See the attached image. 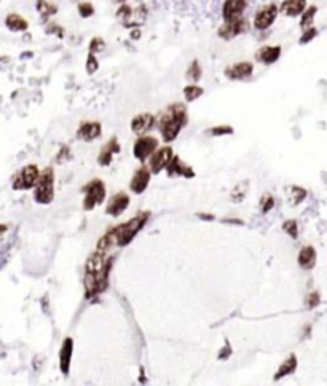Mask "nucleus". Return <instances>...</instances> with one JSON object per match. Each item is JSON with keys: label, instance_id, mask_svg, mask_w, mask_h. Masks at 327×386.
<instances>
[{"label": "nucleus", "instance_id": "nucleus-1", "mask_svg": "<svg viewBox=\"0 0 327 386\" xmlns=\"http://www.w3.org/2000/svg\"><path fill=\"white\" fill-rule=\"evenodd\" d=\"M115 257H108L102 252H93L85 263V297L88 300L98 297L108 287V274H111Z\"/></svg>", "mask_w": 327, "mask_h": 386}, {"label": "nucleus", "instance_id": "nucleus-2", "mask_svg": "<svg viewBox=\"0 0 327 386\" xmlns=\"http://www.w3.org/2000/svg\"><path fill=\"white\" fill-rule=\"evenodd\" d=\"M150 212L149 211H141L138 215L131 217V219L125 224H120L117 227L108 228V230L99 238L98 244H96V251L102 252V254H108L115 246L123 247L128 246L134 236L142 230L144 225L149 222Z\"/></svg>", "mask_w": 327, "mask_h": 386}, {"label": "nucleus", "instance_id": "nucleus-3", "mask_svg": "<svg viewBox=\"0 0 327 386\" xmlns=\"http://www.w3.org/2000/svg\"><path fill=\"white\" fill-rule=\"evenodd\" d=\"M155 122L158 123V129L163 136L165 142H173L177 139L180 134V131L184 129L188 123V114L187 107L182 102H174L171 105H168L165 108V112L158 117V120L155 118Z\"/></svg>", "mask_w": 327, "mask_h": 386}, {"label": "nucleus", "instance_id": "nucleus-4", "mask_svg": "<svg viewBox=\"0 0 327 386\" xmlns=\"http://www.w3.org/2000/svg\"><path fill=\"white\" fill-rule=\"evenodd\" d=\"M34 188V201L39 204H50L54 200V171L46 166L40 171Z\"/></svg>", "mask_w": 327, "mask_h": 386}, {"label": "nucleus", "instance_id": "nucleus-5", "mask_svg": "<svg viewBox=\"0 0 327 386\" xmlns=\"http://www.w3.org/2000/svg\"><path fill=\"white\" fill-rule=\"evenodd\" d=\"M83 191V209L85 211H93L96 206H99L101 203L105 200V184L101 179H91L88 184L81 187Z\"/></svg>", "mask_w": 327, "mask_h": 386}, {"label": "nucleus", "instance_id": "nucleus-6", "mask_svg": "<svg viewBox=\"0 0 327 386\" xmlns=\"http://www.w3.org/2000/svg\"><path fill=\"white\" fill-rule=\"evenodd\" d=\"M40 174V170L37 164H26L24 168L13 176V180H11V187L16 191L21 190H29L35 185Z\"/></svg>", "mask_w": 327, "mask_h": 386}, {"label": "nucleus", "instance_id": "nucleus-7", "mask_svg": "<svg viewBox=\"0 0 327 386\" xmlns=\"http://www.w3.org/2000/svg\"><path fill=\"white\" fill-rule=\"evenodd\" d=\"M248 29H249V21L244 16H239L235 19L225 21L219 27V31H217V35L224 40H232V39L238 37V35L244 34Z\"/></svg>", "mask_w": 327, "mask_h": 386}, {"label": "nucleus", "instance_id": "nucleus-8", "mask_svg": "<svg viewBox=\"0 0 327 386\" xmlns=\"http://www.w3.org/2000/svg\"><path fill=\"white\" fill-rule=\"evenodd\" d=\"M158 146H160V142L156 137L141 134V137H138L134 146H132V155H134V158L139 160L141 163H145Z\"/></svg>", "mask_w": 327, "mask_h": 386}, {"label": "nucleus", "instance_id": "nucleus-9", "mask_svg": "<svg viewBox=\"0 0 327 386\" xmlns=\"http://www.w3.org/2000/svg\"><path fill=\"white\" fill-rule=\"evenodd\" d=\"M173 155H174V152H173V149L169 147V146H165V147H161V149H158L156 147L155 150H153V153L149 156V170H150V173L152 174H158V173H161L165 168H166V164L169 163V160L173 158Z\"/></svg>", "mask_w": 327, "mask_h": 386}, {"label": "nucleus", "instance_id": "nucleus-10", "mask_svg": "<svg viewBox=\"0 0 327 386\" xmlns=\"http://www.w3.org/2000/svg\"><path fill=\"white\" fill-rule=\"evenodd\" d=\"M276 16H278V7L275 4H268V5H265L257 10L252 24L257 31H265L275 22Z\"/></svg>", "mask_w": 327, "mask_h": 386}, {"label": "nucleus", "instance_id": "nucleus-11", "mask_svg": "<svg viewBox=\"0 0 327 386\" xmlns=\"http://www.w3.org/2000/svg\"><path fill=\"white\" fill-rule=\"evenodd\" d=\"M150 179H152V173L149 170V166L141 164L139 170H136L134 174H132V177H131V182H129L131 191L136 193V195H142V193L145 191V188L149 187Z\"/></svg>", "mask_w": 327, "mask_h": 386}, {"label": "nucleus", "instance_id": "nucleus-12", "mask_svg": "<svg viewBox=\"0 0 327 386\" xmlns=\"http://www.w3.org/2000/svg\"><path fill=\"white\" fill-rule=\"evenodd\" d=\"M165 171H166L168 177H185V179L195 177V171H193V168L190 164L184 163L177 155H173V158L169 160V163L166 164Z\"/></svg>", "mask_w": 327, "mask_h": 386}, {"label": "nucleus", "instance_id": "nucleus-13", "mask_svg": "<svg viewBox=\"0 0 327 386\" xmlns=\"http://www.w3.org/2000/svg\"><path fill=\"white\" fill-rule=\"evenodd\" d=\"M128 206H129V195L126 191L120 190L111 200H108L107 206H105V214L112 215V217H118L128 209Z\"/></svg>", "mask_w": 327, "mask_h": 386}, {"label": "nucleus", "instance_id": "nucleus-14", "mask_svg": "<svg viewBox=\"0 0 327 386\" xmlns=\"http://www.w3.org/2000/svg\"><path fill=\"white\" fill-rule=\"evenodd\" d=\"M120 152H122V147H120L118 137L114 136L101 147V152H99V156H98V163L101 166H111V163L114 161V156L118 155Z\"/></svg>", "mask_w": 327, "mask_h": 386}, {"label": "nucleus", "instance_id": "nucleus-15", "mask_svg": "<svg viewBox=\"0 0 327 386\" xmlns=\"http://www.w3.org/2000/svg\"><path fill=\"white\" fill-rule=\"evenodd\" d=\"M102 125L99 122H81L77 129V139L83 142H93L94 139L101 137Z\"/></svg>", "mask_w": 327, "mask_h": 386}, {"label": "nucleus", "instance_id": "nucleus-16", "mask_svg": "<svg viewBox=\"0 0 327 386\" xmlns=\"http://www.w3.org/2000/svg\"><path fill=\"white\" fill-rule=\"evenodd\" d=\"M254 72V64L249 61H241V63H235L232 66H228L225 69V77L230 80H246L252 75Z\"/></svg>", "mask_w": 327, "mask_h": 386}, {"label": "nucleus", "instance_id": "nucleus-17", "mask_svg": "<svg viewBox=\"0 0 327 386\" xmlns=\"http://www.w3.org/2000/svg\"><path fill=\"white\" fill-rule=\"evenodd\" d=\"M249 0H225L222 5V18L224 21H230L243 16L244 10L248 8Z\"/></svg>", "mask_w": 327, "mask_h": 386}, {"label": "nucleus", "instance_id": "nucleus-18", "mask_svg": "<svg viewBox=\"0 0 327 386\" xmlns=\"http://www.w3.org/2000/svg\"><path fill=\"white\" fill-rule=\"evenodd\" d=\"M72 354H74V340H72L70 337H66L61 349H59V369H61L64 377L69 375L70 364H72Z\"/></svg>", "mask_w": 327, "mask_h": 386}, {"label": "nucleus", "instance_id": "nucleus-19", "mask_svg": "<svg viewBox=\"0 0 327 386\" xmlns=\"http://www.w3.org/2000/svg\"><path fill=\"white\" fill-rule=\"evenodd\" d=\"M155 125V115L152 114H139L131 120V131L136 134H145Z\"/></svg>", "mask_w": 327, "mask_h": 386}, {"label": "nucleus", "instance_id": "nucleus-20", "mask_svg": "<svg viewBox=\"0 0 327 386\" xmlns=\"http://www.w3.org/2000/svg\"><path fill=\"white\" fill-rule=\"evenodd\" d=\"M280 58H281V46L280 45H276V46H271V45L262 46V48H259L257 53H256L257 61L262 63V64H266V66L275 64Z\"/></svg>", "mask_w": 327, "mask_h": 386}, {"label": "nucleus", "instance_id": "nucleus-21", "mask_svg": "<svg viewBox=\"0 0 327 386\" xmlns=\"http://www.w3.org/2000/svg\"><path fill=\"white\" fill-rule=\"evenodd\" d=\"M297 262H298V267L304 268V270L314 268V265H316V249H314L313 246L302 247L300 252H298Z\"/></svg>", "mask_w": 327, "mask_h": 386}, {"label": "nucleus", "instance_id": "nucleus-22", "mask_svg": "<svg viewBox=\"0 0 327 386\" xmlns=\"http://www.w3.org/2000/svg\"><path fill=\"white\" fill-rule=\"evenodd\" d=\"M297 366H298L297 356L295 354H289V357H286V361L280 366V369H278L276 373L273 375V381H280V380H283L287 375H292V373L295 372V369H297Z\"/></svg>", "mask_w": 327, "mask_h": 386}, {"label": "nucleus", "instance_id": "nucleus-23", "mask_svg": "<svg viewBox=\"0 0 327 386\" xmlns=\"http://www.w3.org/2000/svg\"><path fill=\"white\" fill-rule=\"evenodd\" d=\"M305 8H307V0H283L281 4L283 15L290 16V18L300 16Z\"/></svg>", "mask_w": 327, "mask_h": 386}, {"label": "nucleus", "instance_id": "nucleus-24", "mask_svg": "<svg viewBox=\"0 0 327 386\" xmlns=\"http://www.w3.org/2000/svg\"><path fill=\"white\" fill-rule=\"evenodd\" d=\"M5 26L11 32H24V31H28L29 22L24 19L22 16H19L18 13H10L5 18Z\"/></svg>", "mask_w": 327, "mask_h": 386}, {"label": "nucleus", "instance_id": "nucleus-25", "mask_svg": "<svg viewBox=\"0 0 327 386\" xmlns=\"http://www.w3.org/2000/svg\"><path fill=\"white\" fill-rule=\"evenodd\" d=\"M308 195V191L304 188V187H298V185H290L287 188V197H289V201L292 206H297V204H300L302 201H304Z\"/></svg>", "mask_w": 327, "mask_h": 386}, {"label": "nucleus", "instance_id": "nucleus-26", "mask_svg": "<svg viewBox=\"0 0 327 386\" xmlns=\"http://www.w3.org/2000/svg\"><path fill=\"white\" fill-rule=\"evenodd\" d=\"M37 11L40 13V16L45 19V18L54 16L58 13V7L51 2H48V0H37Z\"/></svg>", "mask_w": 327, "mask_h": 386}, {"label": "nucleus", "instance_id": "nucleus-27", "mask_svg": "<svg viewBox=\"0 0 327 386\" xmlns=\"http://www.w3.org/2000/svg\"><path fill=\"white\" fill-rule=\"evenodd\" d=\"M201 75H203L201 64H200L198 59H193L192 64H190V67L187 69L185 77H187L192 83H197V81H200V80H201Z\"/></svg>", "mask_w": 327, "mask_h": 386}, {"label": "nucleus", "instance_id": "nucleus-28", "mask_svg": "<svg viewBox=\"0 0 327 386\" xmlns=\"http://www.w3.org/2000/svg\"><path fill=\"white\" fill-rule=\"evenodd\" d=\"M316 13H318V7L316 5H311V7L305 8L304 13H302L300 27H304V29L310 27L311 24H313V21H314V16H316Z\"/></svg>", "mask_w": 327, "mask_h": 386}, {"label": "nucleus", "instance_id": "nucleus-29", "mask_svg": "<svg viewBox=\"0 0 327 386\" xmlns=\"http://www.w3.org/2000/svg\"><path fill=\"white\" fill-rule=\"evenodd\" d=\"M203 93H204V90L201 87L195 85V83H192V85L184 88V98H185L187 102H193L195 99H198L200 96H203Z\"/></svg>", "mask_w": 327, "mask_h": 386}, {"label": "nucleus", "instance_id": "nucleus-30", "mask_svg": "<svg viewBox=\"0 0 327 386\" xmlns=\"http://www.w3.org/2000/svg\"><path fill=\"white\" fill-rule=\"evenodd\" d=\"M248 185H249V182H248V180H244V182L238 184L232 190V201L233 203H241V201L246 198V195H248Z\"/></svg>", "mask_w": 327, "mask_h": 386}, {"label": "nucleus", "instance_id": "nucleus-31", "mask_svg": "<svg viewBox=\"0 0 327 386\" xmlns=\"http://www.w3.org/2000/svg\"><path fill=\"white\" fill-rule=\"evenodd\" d=\"M117 16L118 19L123 22V26L129 29V24H131V18H132V8L126 4H122V7L118 8L117 11Z\"/></svg>", "mask_w": 327, "mask_h": 386}, {"label": "nucleus", "instance_id": "nucleus-32", "mask_svg": "<svg viewBox=\"0 0 327 386\" xmlns=\"http://www.w3.org/2000/svg\"><path fill=\"white\" fill-rule=\"evenodd\" d=\"M283 230L286 235H289L292 239L298 238V222L295 219H289L283 224Z\"/></svg>", "mask_w": 327, "mask_h": 386}, {"label": "nucleus", "instance_id": "nucleus-33", "mask_svg": "<svg viewBox=\"0 0 327 386\" xmlns=\"http://www.w3.org/2000/svg\"><path fill=\"white\" fill-rule=\"evenodd\" d=\"M233 128L230 125H219V126H214L211 129H208V134L214 136V137H219V136H228V134H233Z\"/></svg>", "mask_w": 327, "mask_h": 386}, {"label": "nucleus", "instance_id": "nucleus-34", "mask_svg": "<svg viewBox=\"0 0 327 386\" xmlns=\"http://www.w3.org/2000/svg\"><path fill=\"white\" fill-rule=\"evenodd\" d=\"M275 208V198L271 193H265V195L260 198V211L263 214H268L271 209Z\"/></svg>", "mask_w": 327, "mask_h": 386}, {"label": "nucleus", "instance_id": "nucleus-35", "mask_svg": "<svg viewBox=\"0 0 327 386\" xmlns=\"http://www.w3.org/2000/svg\"><path fill=\"white\" fill-rule=\"evenodd\" d=\"M319 304H321V294H319L318 291L310 292V294L307 295V298H305V305H307L308 310H313V308L319 307Z\"/></svg>", "mask_w": 327, "mask_h": 386}, {"label": "nucleus", "instance_id": "nucleus-36", "mask_svg": "<svg viewBox=\"0 0 327 386\" xmlns=\"http://www.w3.org/2000/svg\"><path fill=\"white\" fill-rule=\"evenodd\" d=\"M90 53L96 54V53H101L105 50V42L101 39V37H93L91 42H90V46H88Z\"/></svg>", "mask_w": 327, "mask_h": 386}, {"label": "nucleus", "instance_id": "nucleus-37", "mask_svg": "<svg viewBox=\"0 0 327 386\" xmlns=\"http://www.w3.org/2000/svg\"><path fill=\"white\" fill-rule=\"evenodd\" d=\"M316 35H318V29L313 27V26H310V27L305 29L304 34H302V37H300L298 43H300V45H307V43H310L311 40H314V37H316Z\"/></svg>", "mask_w": 327, "mask_h": 386}, {"label": "nucleus", "instance_id": "nucleus-38", "mask_svg": "<svg viewBox=\"0 0 327 386\" xmlns=\"http://www.w3.org/2000/svg\"><path fill=\"white\" fill-rule=\"evenodd\" d=\"M77 10H78V15L81 18H91L94 15V7L90 2H80Z\"/></svg>", "mask_w": 327, "mask_h": 386}, {"label": "nucleus", "instance_id": "nucleus-39", "mask_svg": "<svg viewBox=\"0 0 327 386\" xmlns=\"http://www.w3.org/2000/svg\"><path fill=\"white\" fill-rule=\"evenodd\" d=\"M85 67H87V72H88L90 75H93L94 72H98V69H99V63H98V58H96L93 53H88L87 64H85Z\"/></svg>", "mask_w": 327, "mask_h": 386}, {"label": "nucleus", "instance_id": "nucleus-40", "mask_svg": "<svg viewBox=\"0 0 327 386\" xmlns=\"http://www.w3.org/2000/svg\"><path fill=\"white\" fill-rule=\"evenodd\" d=\"M46 34H54V35H58L59 39H63L64 37V29L59 26V24H56V22H50L46 26Z\"/></svg>", "mask_w": 327, "mask_h": 386}, {"label": "nucleus", "instance_id": "nucleus-41", "mask_svg": "<svg viewBox=\"0 0 327 386\" xmlns=\"http://www.w3.org/2000/svg\"><path fill=\"white\" fill-rule=\"evenodd\" d=\"M64 160H70V152H69L67 146H63L61 153H58V156H56V161H59V163H63Z\"/></svg>", "mask_w": 327, "mask_h": 386}, {"label": "nucleus", "instance_id": "nucleus-42", "mask_svg": "<svg viewBox=\"0 0 327 386\" xmlns=\"http://www.w3.org/2000/svg\"><path fill=\"white\" fill-rule=\"evenodd\" d=\"M230 354H232V346H230V343L227 342V343H225V346L221 349V353H219V359H221V361L228 359V357H230Z\"/></svg>", "mask_w": 327, "mask_h": 386}, {"label": "nucleus", "instance_id": "nucleus-43", "mask_svg": "<svg viewBox=\"0 0 327 386\" xmlns=\"http://www.w3.org/2000/svg\"><path fill=\"white\" fill-rule=\"evenodd\" d=\"M198 215V219H201V220H208V222H212L214 219H215V217L212 215V214H197Z\"/></svg>", "mask_w": 327, "mask_h": 386}, {"label": "nucleus", "instance_id": "nucleus-44", "mask_svg": "<svg viewBox=\"0 0 327 386\" xmlns=\"http://www.w3.org/2000/svg\"><path fill=\"white\" fill-rule=\"evenodd\" d=\"M222 222H225V224H238V225H244V222H243V220H239V219H222Z\"/></svg>", "mask_w": 327, "mask_h": 386}, {"label": "nucleus", "instance_id": "nucleus-45", "mask_svg": "<svg viewBox=\"0 0 327 386\" xmlns=\"http://www.w3.org/2000/svg\"><path fill=\"white\" fill-rule=\"evenodd\" d=\"M139 37H141V31L132 27V31H131V39H132V40H138Z\"/></svg>", "mask_w": 327, "mask_h": 386}, {"label": "nucleus", "instance_id": "nucleus-46", "mask_svg": "<svg viewBox=\"0 0 327 386\" xmlns=\"http://www.w3.org/2000/svg\"><path fill=\"white\" fill-rule=\"evenodd\" d=\"M8 232V225L7 224H0V239H2V236Z\"/></svg>", "mask_w": 327, "mask_h": 386}, {"label": "nucleus", "instance_id": "nucleus-47", "mask_svg": "<svg viewBox=\"0 0 327 386\" xmlns=\"http://www.w3.org/2000/svg\"><path fill=\"white\" fill-rule=\"evenodd\" d=\"M114 2H117V4L122 5V4H125V2H126V0H114Z\"/></svg>", "mask_w": 327, "mask_h": 386}]
</instances>
